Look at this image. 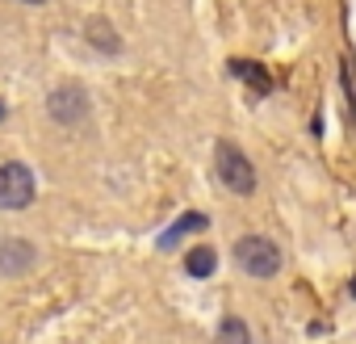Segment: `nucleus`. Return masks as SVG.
Here are the masks:
<instances>
[{
	"label": "nucleus",
	"mask_w": 356,
	"mask_h": 344,
	"mask_svg": "<svg viewBox=\"0 0 356 344\" xmlns=\"http://www.w3.org/2000/svg\"><path fill=\"white\" fill-rule=\"evenodd\" d=\"M88 38H92V47H101V51H109V55H113V51L122 47V42H118V38L109 34V26H105V22H97V26L88 30Z\"/></svg>",
	"instance_id": "obj_10"
},
{
	"label": "nucleus",
	"mask_w": 356,
	"mask_h": 344,
	"mask_svg": "<svg viewBox=\"0 0 356 344\" xmlns=\"http://www.w3.org/2000/svg\"><path fill=\"white\" fill-rule=\"evenodd\" d=\"M26 5H42V0H26Z\"/></svg>",
	"instance_id": "obj_11"
},
{
	"label": "nucleus",
	"mask_w": 356,
	"mask_h": 344,
	"mask_svg": "<svg viewBox=\"0 0 356 344\" xmlns=\"http://www.w3.org/2000/svg\"><path fill=\"white\" fill-rule=\"evenodd\" d=\"M214 260H218V256H214V248H210V244H202V248H193V252H189L185 269H189V277H210V273H214Z\"/></svg>",
	"instance_id": "obj_8"
},
{
	"label": "nucleus",
	"mask_w": 356,
	"mask_h": 344,
	"mask_svg": "<svg viewBox=\"0 0 356 344\" xmlns=\"http://www.w3.org/2000/svg\"><path fill=\"white\" fill-rule=\"evenodd\" d=\"M34 202V172L26 164H0V206L26 210Z\"/></svg>",
	"instance_id": "obj_3"
},
{
	"label": "nucleus",
	"mask_w": 356,
	"mask_h": 344,
	"mask_svg": "<svg viewBox=\"0 0 356 344\" xmlns=\"http://www.w3.org/2000/svg\"><path fill=\"white\" fill-rule=\"evenodd\" d=\"M235 265L248 273V277H273L281 269V248L264 235H243L235 244Z\"/></svg>",
	"instance_id": "obj_1"
},
{
	"label": "nucleus",
	"mask_w": 356,
	"mask_h": 344,
	"mask_svg": "<svg viewBox=\"0 0 356 344\" xmlns=\"http://www.w3.org/2000/svg\"><path fill=\"white\" fill-rule=\"evenodd\" d=\"M231 76H239L248 88H256V93H268L273 88V80H268V72L260 68V63H252V59H231Z\"/></svg>",
	"instance_id": "obj_6"
},
{
	"label": "nucleus",
	"mask_w": 356,
	"mask_h": 344,
	"mask_svg": "<svg viewBox=\"0 0 356 344\" xmlns=\"http://www.w3.org/2000/svg\"><path fill=\"white\" fill-rule=\"evenodd\" d=\"M30 265H34V248L30 244H22V240H0V273L22 277Z\"/></svg>",
	"instance_id": "obj_5"
},
{
	"label": "nucleus",
	"mask_w": 356,
	"mask_h": 344,
	"mask_svg": "<svg viewBox=\"0 0 356 344\" xmlns=\"http://www.w3.org/2000/svg\"><path fill=\"white\" fill-rule=\"evenodd\" d=\"M214 159H218V177H222V185L231 189V194H239V198H248L252 189H256V172H252V164H248V155L235 147V143H218V151H214Z\"/></svg>",
	"instance_id": "obj_2"
},
{
	"label": "nucleus",
	"mask_w": 356,
	"mask_h": 344,
	"mask_svg": "<svg viewBox=\"0 0 356 344\" xmlns=\"http://www.w3.org/2000/svg\"><path fill=\"white\" fill-rule=\"evenodd\" d=\"M193 231H206V214H185V219H176L168 231H163V240H159V248H176L185 235H193Z\"/></svg>",
	"instance_id": "obj_7"
},
{
	"label": "nucleus",
	"mask_w": 356,
	"mask_h": 344,
	"mask_svg": "<svg viewBox=\"0 0 356 344\" xmlns=\"http://www.w3.org/2000/svg\"><path fill=\"white\" fill-rule=\"evenodd\" d=\"M84 114H88V97H84L80 84H72V88H55V97H51V118H55V122L76 126V122H84Z\"/></svg>",
	"instance_id": "obj_4"
},
{
	"label": "nucleus",
	"mask_w": 356,
	"mask_h": 344,
	"mask_svg": "<svg viewBox=\"0 0 356 344\" xmlns=\"http://www.w3.org/2000/svg\"><path fill=\"white\" fill-rule=\"evenodd\" d=\"M352 290H356V281H352Z\"/></svg>",
	"instance_id": "obj_13"
},
{
	"label": "nucleus",
	"mask_w": 356,
	"mask_h": 344,
	"mask_svg": "<svg viewBox=\"0 0 356 344\" xmlns=\"http://www.w3.org/2000/svg\"><path fill=\"white\" fill-rule=\"evenodd\" d=\"M218 344H252L248 323H243V319H227V323L218 327Z\"/></svg>",
	"instance_id": "obj_9"
},
{
	"label": "nucleus",
	"mask_w": 356,
	"mask_h": 344,
	"mask_svg": "<svg viewBox=\"0 0 356 344\" xmlns=\"http://www.w3.org/2000/svg\"><path fill=\"white\" fill-rule=\"evenodd\" d=\"M0 118H5V105H0Z\"/></svg>",
	"instance_id": "obj_12"
}]
</instances>
